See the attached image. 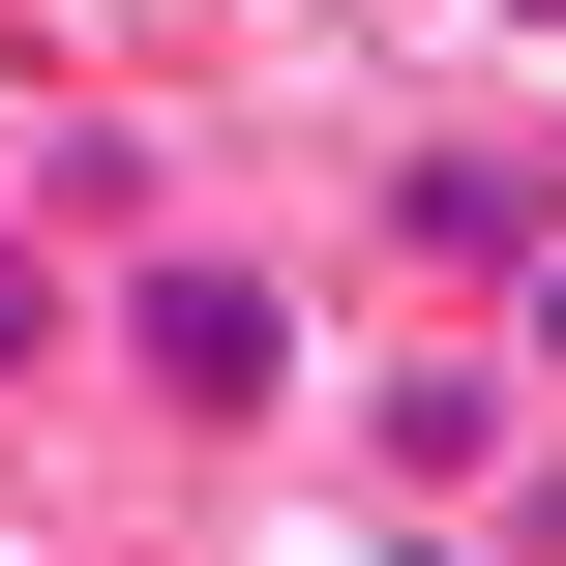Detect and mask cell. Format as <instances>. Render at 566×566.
<instances>
[{
  "instance_id": "obj_1",
  "label": "cell",
  "mask_w": 566,
  "mask_h": 566,
  "mask_svg": "<svg viewBox=\"0 0 566 566\" xmlns=\"http://www.w3.org/2000/svg\"><path fill=\"white\" fill-rule=\"evenodd\" d=\"M90 358H119V418H179V448H239V418H298V269H239V239H90Z\"/></svg>"
},
{
  "instance_id": "obj_3",
  "label": "cell",
  "mask_w": 566,
  "mask_h": 566,
  "mask_svg": "<svg viewBox=\"0 0 566 566\" xmlns=\"http://www.w3.org/2000/svg\"><path fill=\"white\" fill-rule=\"evenodd\" d=\"M388 239H418V269H537L566 179H537V149H388Z\"/></svg>"
},
{
  "instance_id": "obj_6",
  "label": "cell",
  "mask_w": 566,
  "mask_h": 566,
  "mask_svg": "<svg viewBox=\"0 0 566 566\" xmlns=\"http://www.w3.org/2000/svg\"><path fill=\"white\" fill-rule=\"evenodd\" d=\"M358 566H478V537H358Z\"/></svg>"
},
{
  "instance_id": "obj_2",
  "label": "cell",
  "mask_w": 566,
  "mask_h": 566,
  "mask_svg": "<svg viewBox=\"0 0 566 566\" xmlns=\"http://www.w3.org/2000/svg\"><path fill=\"white\" fill-rule=\"evenodd\" d=\"M358 478L388 507H507L537 478V358H358Z\"/></svg>"
},
{
  "instance_id": "obj_5",
  "label": "cell",
  "mask_w": 566,
  "mask_h": 566,
  "mask_svg": "<svg viewBox=\"0 0 566 566\" xmlns=\"http://www.w3.org/2000/svg\"><path fill=\"white\" fill-rule=\"evenodd\" d=\"M507 358H537V418H566V239H537V269H507Z\"/></svg>"
},
{
  "instance_id": "obj_4",
  "label": "cell",
  "mask_w": 566,
  "mask_h": 566,
  "mask_svg": "<svg viewBox=\"0 0 566 566\" xmlns=\"http://www.w3.org/2000/svg\"><path fill=\"white\" fill-rule=\"evenodd\" d=\"M0 388H90V239L30 209V149H0Z\"/></svg>"
}]
</instances>
